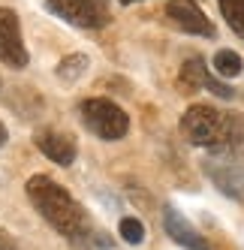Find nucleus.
I'll return each mask as SVG.
<instances>
[{"mask_svg":"<svg viewBox=\"0 0 244 250\" xmlns=\"http://www.w3.org/2000/svg\"><path fill=\"white\" fill-rule=\"evenodd\" d=\"M181 133L187 136L190 145L211 148L217 154L244 148V118L220 112L214 105H190L181 118Z\"/></svg>","mask_w":244,"mask_h":250,"instance_id":"nucleus-2","label":"nucleus"},{"mask_svg":"<svg viewBox=\"0 0 244 250\" xmlns=\"http://www.w3.org/2000/svg\"><path fill=\"white\" fill-rule=\"evenodd\" d=\"M166 19L184 33H193V37H214V24L196 6V0H169L166 3Z\"/></svg>","mask_w":244,"mask_h":250,"instance_id":"nucleus-6","label":"nucleus"},{"mask_svg":"<svg viewBox=\"0 0 244 250\" xmlns=\"http://www.w3.org/2000/svg\"><path fill=\"white\" fill-rule=\"evenodd\" d=\"M88 55H66L61 63H58V79L63 82H76L84 76V69H88Z\"/></svg>","mask_w":244,"mask_h":250,"instance_id":"nucleus-12","label":"nucleus"},{"mask_svg":"<svg viewBox=\"0 0 244 250\" xmlns=\"http://www.w3.org/2000/svg\"><path fill=\"white\" fill-rule=\"evenodd\" d=\"M45 6L61 15L63 21L79 27H102L109 24V6L106 0H45Z\"/></svg>","mask_w":244,"mask_h":250,"instance_id":"nucleus-4","label":"nucleus"},{"mask_svg":"<svg viewBox=\"0 0 244 250\" xmlns=\"http://www.w3.org/2000/svg\"><path fill=\"white\" fill-rule=\"evenodd\" d=\"M121 3H139V0H121Z\"/></svg>","mask_w":244,"mask_h":250,"instance_id":"nucleus-18","label":"nucleus"},{"mask_svg":"<svg viewBox=\"0 0 244 250\" xmlns=\"http://www.w3.org/2000/svg\"><path fill=\"white\" fill-rule=\"evenodd\" d=\"M0 61L12 69L27 66V48L21 42V24L12 9L0 6Z\"/></svg>","mask_w":244,"mask_h":250,"instance_id":"nucleus-5","label":"nucleus"},{"mask_svg":"<svg viewBox=\"0 0 244 250\" xmlns=\"http://www.w3.org/2000/svg\"><path fill=\"white\" fill-rule=\"evenodd\" d=\"M226 24H229L238 37H244V0H217Z\"/></svg>","mask_w":244,"mask_h":250,"instance_id":"nucleus-13","label":"nucleus"},{"mask_svg":"<svg viewBox=\"0 0 244 250\" xmlns=\"http://www.w3.org/2000/svg\"><path fill=\"white\" fill-rule=\"evenodd\" d=\"M6 139H9V133H6V127H3V121H0V148L6 145Z\"/></svg>","mask_w":244,"mask_h":250,"instance_id":"nucleus-17","label":"nucleus"},{"mask_svg":"<svg viewBox=\"0 0 244 250\" xmlns=\"http://www.w3.org/2000/svg\"><path fill=\"white\" fill-rule=\"evenodd\" d=\"M37 148L58 166H73L76 163V142L66 133H58V130L37 133Z\"/></svg>","mask_w":244,"mask_h":250,"instance_id":"nucleus-9","label":"nucleus"},{"mask_svg":"<svg viewBox=\"0 0 244 250\" xmlns=\"http://www.w3.org/2000/svg\"><path fill=\"white\" fill-rule=\"evenodd\" d=\"M27 199L33 202V208H37L42 214V220L58 229L61 235H66L69 241L81 238L84 232L91 229V220H88V211H84L76 199L73 193L63 190L55 178L48 175H33L27 181Z\"/></svg>","mask_w":244,"mask_h":250,"instance_id":"nucleus-1","label":"nucleus"},{"mask_svg":"<svg viewBox=\"0 0 244 250\" xmlns=\"http://www.w3.org/2000/svg\"><path fill=\"white\" fill-rule=\"evenodd\" d=\"M208 76H211V73H208L205 61H202V58H190V61H184V66H181L178 82H181V87H184V94H196L199 87H205V79H208Z\"/></svg>","mask_w":244,"mask_h":250,"instance_id":"nucleus-10","label":"nucleus"},{"mask_svg":"<svg viewBox=\"0 0 244 250\" xmlns=\"http://www.w3.org/2000/svg\"><path fill=\"white\" fill-rule=\"evenodd\" d=\"M205 172L220 187V193L244 202V169L238 163H232V160H211V163H205Z\"/></svg>","mask_w":244,"mask_h":250,"instance_id":"nucleus-7","label":"nucleus"},{"mask_svg":"<svg viewBox=\"0 0 244 250\" xmlns=\"http://www.w3.org/2000/svg\"><path fill=\"white\" fill-rule=\"evenodd\" d=\"M163 226H166V235H172V241L187 247V250H208V241L199 235V229L190 223L181 211L175 208H166L163 211Z\"/></svg>","mask_w":244,"mask_h":250,"instance_id":"nucleus-8","label":"nucleus"},{"mask_svg":"<svg viewBox=\"0 0 244 250\" xmlns=\"http://www.w3.org/2000/svg\"><path fill=\"white\" fill-rule=\"evenodd\" d=\"M79 112H81L84 127H88L94 136H100L102 142H118V139H124L127 130H130L127 112L121 109L118 103H112V100L91 97V100H84L79 105Z\"/></svg>","mask_w":244,"mask_h":250,"instance_id":"nucleus-3","label":"nucleus"},{"mask_svg":"<svg viewBox=\"0 0 244 250\" xmlns=\"http://www.w3.org/2000/svg\"><path fill=\"white\" fill-rule=\"evenodd\" d=\"M118 232H121V238L127 244H142L145 241V223L136 220V217H124L118 223Z\"/></svg>","mask_w":244,"mask_h":250,"instance_id":"nucleus-14","label":"nucleus"},{"mask_svg":"<svg viewBox=\"0 0 244 250\" xmlns=\"http://www.w3.org/2000/svg\"><path fill=\"white\" fill-rule=\"evenodd\" d=\"M79 250H112V241H109V235H106V232H84V235L81 238H76L73 241Z\"/></svg>","mask_w":244,"mask_h":250,"instance_id":"nucleus-15","label":"nucleus"},{"mask_svg":"<svg viewBox=\"0 0 244 250\" xmlns=\"http://www.w3.org/2000/svg\"><path fill=\"white\" fill-rule=\"evenodd\" d=\"M0 250H19V247H15V244H12V238L6 235V232H3V229H0Z\"/></svg>","mask_w":244,"mask_h":250,"instance_id":"nucleus-16","label":"nucleus"},{"mask_svg":"<svg viewBox=\"0 0 244 250\" xmlns=\"http://www.w3.org/2000/svg\"><path fill=\"white\" fill-rule=\"evenodd\" d=\"M211 66H214L217 76H223V79H235V76H241L244 61H241L238 51H232V48H220L217 55H214V61H211Z\"/></svg>","mask_w":244,"mask_h":250,"instance_id":"nucleus-11","label":"nucleus"}]
</instances>
